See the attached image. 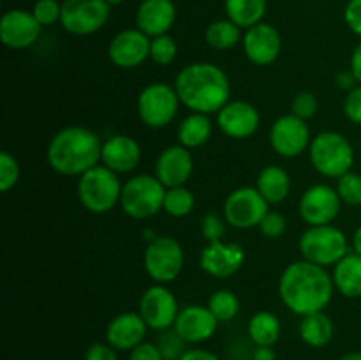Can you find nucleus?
<instances>
[{
	"mask_svg": "<svg viewBox=\"0 0 361 360\" xmlns=\"http://www.w3.org/2000/svg\"><path fill=\"white\" fill-rule=\"evenodd\" d=\"M183 249L173 236L159 235L147 246L143 263L147 274L157 284L173 282L183 270Z\"/></svg>",
	"mask_w": 361,
	"mask_h": 360,
	"instance_id": "obj_9",
	"label": "nucleus"
},
{
	"mask_svg": "<svg viewBox=\"0 0 361 360\" xmlns=\"http://www.w3.org/2000/svg\"><path fill=\"white\" fill-rule=\"evenodd\" d=\"M224 219L229 226L238 229H250L259 226L268 214V201L256 187H238L231 191L224 201Z\"/></svg>",
	"mask_w": 361,
	"mask_h": 360,
	"instance_id": "obj_11",
	"label": "nucleus"
},
{
	"mask_svg": "<svg viewBox=\"0 0 361 360\" xmlns=\"http://www.w3.org/2000/svg\"><path fill=\"white\" fill-rule=\"evenodd\" d=\"M176 20V7L173 0H143L136 11V28L157 37L171 30Z\"/></svg>",
	"mask_w": 361,
	"mask_h": 360,
	"instance_id": "obj_24",
	"label": "nucleus"
},
{
	"mask_svg": "<svg viewBox=\"0 0 361 360\" xmlns=\"http://www.w3.org/2000/svg\"><path fill=\"white\" fill-rule=\"evenodd\" d=\"M208 309L214 313L219 323L235 320L236 314L240 313V299L231 292V289H219L208 299Z\"/></svg>",
	"mask_w": 361,
	"mask_h": 360,
	"instance_id": "obj_33",
	"label": "nucleus"
},
{
	"mask_svg": "<svg viewBox=\"0 0 361 360\" xmlns=\"http://www.w3.org/2000/svg\"><path fill=\"white\" fill-rule=\"evenodd\" d=\"M344 113L349 122L361 126V85L348 92L344 99Z\"/></svg>",
	"mask_w": 361,
	"mask_h": 360,
	"instance_id": "obj_42",
	"label": "nucleus"
},
{
	"mask_svg": "<svg viewBox=\"0 0 361 360\" xmlns=\"http://www.w3.org/2000/svg\"><path fill=\"white\" fill-rule=\"evenodd\" d=\"M212 129L214 127H212L210 115H204V113H190V115H187L180 122L178 131H176L178 143L189 148V150L201 147V145H204L210 140Z\"/></svg>",
	"mask_w": 361,
	"mask_h": 360,
	"instance_id": "obj_27",
	"label": "nucleus"
},
{
	"mask_svg": "<svg viewBox=\"0 0 361 360\" xmlns=\"http://www.w3.org/2000/svg\"><path fill=\"white\" fill-rule=\"evenodd\" d=\"M204 39H207L208 46L219 52H226V49L235 48L242 37V28L231 20H217L210 23L204 30Z\"/></svg>",
	"mask_w": 361,
	"mask_h": 360,
	"instance_id": "obj_31",
	"label": "nucleus"
},
{
	"mask_svg": "<svg viewBox=\"0 0 361 360\" xmlns=\"http://www.w3.org/2000/svg\"><path fill=\"white\" fill-rule=\"evenodd\" d=\"M335 81H337V87L342 88V90H345V92L353 90V88H355L356 85H358V81H356L355 74L351 73V69H349V71H342V73H338L337 80H335Z\"/></svg>",
	"mask_w": 361,
	"mask_h": 360,
	"instance_id": "obj_47",
	"label": "nucleus"
},
{
	"mask_svg": "<svg viewBox=\"0 0 361 360\" xmlns=\"http://www.w3.org/2000/svg\"><path fill=\"white\" fill-rule=\"evenodd\" d=\"M344 20L348 27L361 37V0H349L344 9Z\"/></svg>",
	"mask_w": 361,
	"mask_h": 360,
	"instance_id": "obj_45",
	"label": "nucleus"
},
{
	"mask_svg": "<svg viewBox=\"0 0 361 360\" xmlns=\"http://www.w3.org/2000/svg\"><path fill=\"white\" fill-rule=\"evenodd\" d=\"M41 23L25 9H11L0 20V39L11 49H27L41 35Z\"/></svg>",
	"mask_w": 361,
	"mask_h": 360,
	"instance_id": "obj_18",
	"label": "nucleus"
},
{
	"mask_svg": "<svg viewBox=\"0 0 361 360\" xmlns=\"http://www.w3.org/2000/svg\"><path fill=\"white\" fill-rule=\"evenodd\" d=\"M256 189L259 191L261 196L268 201V205H277L288 198L291 191V179L289 173L282 166L270 164L261 169L257 176Z\"/></svg>",
	"mask_w": 361,
	"mask_h": 360,
	"instance_id": "obj_26",
	"label": "nucleus"
},
{
	"mask_svg": "<svg viewBox=\"0 0 361 360\" xmlns=\"http://www.w3.org/2000/svg\"><path fill=\"white\" fill-rule=\"evenodd\" d=\"M334 284L338 293L348 299H360L361 296V256L348 253L334 267Z\"/></svg>",
	"mask_w": 361,
	"mask_h": 360,
	"instance_id": "obj_25",
	"label": "nucleus"
},
{
	"mask_svg": "<svg viewBox=\"0 0 361 360\" xmlns=\"http://www.w3.org/2000/svg\"><path fill=\"white\" fill-rule=\"evenodd\" d=\"M224 9L228 20L247 30L263 21L268 9V0H224Z\"/></svg>",
	"mask_w": 361,
	"mask_h": 360,
	"instance_id": "obj_29",
	"label": "nucleus"
},
{
	"mask_svg": "<svg viewBox=\"0 0 361 360\" xmlns=\"http://www.w3.org/2000/svg\"><path fill=\"white\" fill-rule=\"evenodd\" d=\"M334 292V277L326 268L307 260L289 263L279 279L281 300L291 313L302 318L324 311Z\"/></svg>",
	"mask_w": 361,
	"mask_h": 360,
	"instance_id": "obj_1",
	"label": "nucleus"
},
{
	"mask_svg": "<svg viewBox=\"0 0 361 360\" xmlns=\"http://www.w3.org/2000/svg\"><path fill=\"white\" fill-rule=\"evenodd\" d=\"M180 360H221V356L212 353L210 349L189 348L182 356H180Z\"/></svg>",
	"mask_w": 361,
	"mask_h": 360,
	"instance_id": "obj_46",
	"label": "nucleus"
},
{
	"mask_svg": "<svg viewBox=\"0 0 361 360\" xmlns=\"http://www.w3.org/2000/svg\"><path fill=\"white\" fill-rule=\"evenodd\" d=\"M83 360H118V352L108 342H92Z\"/></svg>",
	"mask_w": 361,
	"mask_h": 360,
	"instance_id": "obj_43",
	"label": "nucleus"
},
{
	"mask_svg": "<svg viewBox=\"0 0 361 360\" xmlns=\"http://www.w3.org/2000/svg\"><path fill=\"white\" fill-rule=\"evenodd\" d=\"M46 157L53 172L66 176H81L101 162L102 141L88 127H63L49 140Z\"/></svg>",
	"mask_w": 361,
	"mask_h": 360,
	"instance_id": "obj_3",
	"label": "nucleus"
},
{
	"mask_svg": "<svg viewBox=\"0 0 361 360\" xmlns=\"http://www.w3.org/2000/svg\"><path fill=\"white\" fill-rule=\"evenodd\" d=\"M166 187L155 175H136L122 187L120 207L129 217L148 219L164 208Z\"/></svg>",
	"mask_w": 361,
	"mask_h": 360,
	"instance_id": "obj_7",
	"label": "nucleus"
},
{
	"mask_svg": "<svg viewBox=\"0 0 361 360\" xmlns=\"http://www.w3.org/2000/svg\"><path fill=\"white\" fill-rule=\"evenodd\" d=\"M150 42L152 37H148L140 28H127L111 39L108 56L120 69H134L150 59Z\"/></svg>",
	"mask_w": 361,
	"mask_h": 360,
	"instance_id": "obj_15",
	"label": "nucleus"
},
{
	"mask_svg": "<svg viewBox=\"0 0 361 360\" xmlns=\"http://www.w3.org/2000/svg\"><path fill=\"white\" fill-rule=\"evenodd\" d=\"M261 115L254 104L247 101H229L217 113V126L233 140H245L259 129Z\"/></svg>",
	"mask_w": 361,
	"mask_h": 360,
	"instance_id": "obj_19",
	"label": "nucleus"
},
{
	"mask_svg": "<svg viewBox=\"0 0 361 360\" xmlns=\"http://www.w3.org/2000/svg\"><path fill=\"white\" fill-rule=\"evenodd\" d=\"M106 2H108L109 6H118V4H122L123 0H106Z\"/></svg>",
	"mask_w": 361,
	"mask_h": 360,
	"instance_id": "obj_52",
	"label": "nucleus"
},
{
	"mask_svg": "<svg viewBox=\"0 0 361 360\" xmlns=\"http://www.w3.org/2000/svg\"><path fill=\"white\" fill-rule=\"evenodd\" d=\"M219 320L208 306H187L180 309L173 328L187 344H200L214 337Z\"/></svg>",
	"mask_w": 361,
	"mask_h": 360,
	"instance_id": "obj_20",
	"label": "nucleus"
},
{
	"mask_svg": "<svg viewBox=\"0 0 361 360\" xmlns=\"http://www.w3.org/2000/svg\"><path fill=\"white\" fill-rule=\"evenodd\" d=\"M155 344L161 349L164 360H180V356L187 352V342L176 334L175 328H168V330L161 332V335H159Z\"/></svg>",
	"mask_w": 361,
	"mask_h": 360,
	"instance_id": "obj_36",
	"label": "nucleus"
},
{
	"mask_svg": "<svg viewBox=\"0 0 361 360\" xmlns=\"http://www.w3.org/2000/svg\"><path fill=\"white\" fill-rule=\"evenodd\" d=\"M337 193L341 196L342 203L351 205V207H358L361 205V175L360 173L348 172L337 179Z\"/></svg>",
	"mask_w": 361,
	"mask_h": 360,
	"instance_id": "obj_35",
	"label": "nucleus"
},
{
	"mask_svg": "<svg viewBox=\"0 0 361 360\" xmlns=\"http://www.w3.org/2000/svg\"><path fill=\"white\" fill-rule=\"evenodd\" d=\"M342 200L337 189L328 184L309 187L300 198V215L309 226L331 224L341 214Z\"/></svg>",
	"mask_w": 361,
	"mask_h": 360,
	"instance_id": "obj_14",
	"label": "nucleus"
},
{
	"mask_svg": "<svg viewBox=\"0 0 361 360\" xmlns=\"http://www.w3.org/2000/svg\"><path fill=\"white\" fill-rule=\"evenodd\" d=\"M175 87L168 83H150L137 95V115L145 126L162 129L175 120L180 108Z\"/></svg>",
	"mask_w": 361,
	"mask_h": 360,
	"instance_id": "obj_8",
	"label": "nucleus"
},
{
	"mask_svg": "<svg viewBox=\"0 0 361 360\" xmlns=\"http://www.w3.org/2000/svg\"><path fill=\"white\" fill-rule=\"evenodd\" d=\"M109 13L106 0H63L60 25L73 35H92L108 23Z\"/></svg>",
	"mask_w": 361,
	"mask_h": 360,
	"instance_id": "obj_10",
	"label": "nucleus"
},
{
	"mask_svg": "<svg viewBox=\"0 0 361 360\" xmlns=\"http://www.w3.org/2000/svg\"><path fill=\"white\" fill-rule=\"evenodd\" d=\"M101 162L115 173L134 172L141 162L140 143L127 134H115L102 143Z\"/></svg>",
	"mask_w": 361,
	"mask_h": 360,
	"instance_id": "obj_23",
	"label": "nucleus"
},
{
	"mask_svg": "<svg viewBox=\"0 0 361 360\" xmlns=\"http://www.w3.org/2000/svg\"><path fill=\"white\" fill-rule=\"evenodd\" d=\"M194 205H196V196H194L192 191L187 189L185 186L169 187V189H166L162 210L171 217H185L194 210Z\"/></svg>",
	"mask_w": 361,
	"mask_h": 360,
	"instance_id": "obj_32",
	"label": "nucleus"
},
{
	"mask_svg": "<svg viewBox=\"0 0 361 360\" xmlns=\"http://www.w3.org/2000/svg\"><path fill=\"white\" fill-rule=\"evenodd\" d=\"M180 102L192 113H219L229 102L231 85L224 71L212 62H194L183 67L175 80Z\"/></svg>",
	"mask_w": 361,
	"mask_h": 360,
	"instance_id": "obj_2",
	"label": "nucleus"
},
{
	"mask_svg": "<svg viewBox=\"0 0 361 360\" xmlns=\"http://www.w3.org/2000/svg\"><path fill=\"white\" fill-rule=\"evenodd\" d=\"M247 59L256 66H270L282 52V35L274 25L261 23L247 28L242 39Z\"/></svg>",
	"mask_w": 361,
	"mask_h": 360,
	"instance_id": "obj_16",
	"label": "nucleus"
},
{
	"mask_svg": "<svg viewBox=\"0 0 361 360\" xmlns=\"http://www.w3.org/2000/svg\"><path fill=\"white\" fill-rule=\"evenodd\" d=\"M245 261V251L240 244L235 242H208L201 251V268L208 275L217 279H226L235 275Z\"/></svg>",
	"mask_w": 361,
	"mask_h": 360,
	"instance_id": "obj_17",
	"label": "nucleus"
},
{
	"mask_svg": "<svg viewBox=\"0 0 361 360\" xmlns=\"http://www.w3.org/2000/svg\"><path fill=\"white\" fill-rule=\"evenodd\" d=\"M137 313L141 314L148 328L164 332L168 328H173L176 318H178V300L173 295L171 289L166 288V284L155 282L141 295Z\"/></svg>",
	"mask_w": 361,
	"mask_h": 360,
	"instance_id": "obj_12",
	"label": "nucleus"
},
{
	"mask_svg": "<svg viewBox=\"0 0 361 360\" xmlns=\"http://www.w3.org/2000/svg\"><path fill=\"white\" fill-rule=\"evenodd\" d=\"M224 232H226V219H222L221 215L210 212V214H207L203 219H201V233H203V236L208 240V242H217V240H222Z\"/></svg>",
	"mask_w": 361,
	"mask_h": 360,
	"instance_id": "obj_41",
	"label": "nucleus"
},
{
	"mask_svg": "<svg viewBox=\"0 0 361 360\" xmlns=\"http://www.w3.org/2000/svg\"><path fill=\"white\" fill-rule=\"evenodd\" d=\"M353 249H355L356 254H360L361 256V226L356 229L355 235H353Z\"/></svg>",
	"mask_w": 361,
	"mask_h": 360,
	"instance_id": "obj_50",
	"label": "nucleus"
},
{
	"mask_svg": "<svg viewBox=\"0 0 361 360\" xmlns=\"http://www.w3.org/2000/svg\"><path fill=\"white\" fill-rule=\"evenodd\" d=\"M176 55H178V46H176V41L171 35L164 34L152 37L150 59L157 66H169V64L175 62Z\"/></svg>",
	"mask_w": 361,
	"mask_h": 360,
	"instance_id": "obj_34",
	"label": "nucleus"
},
{
	"mask_svg": "<svg viewBox=\"0 0 361 360\" xmlns=\"http://www.w3.org/2000/svg\"><path fill=\"white\" fill-rule=\"evenodd\" d=\"M122 187L118 173L108 166L97 164L78 180V200L92 214H108L120 203Z\"/></svg>",
	"mask_w": 361,
	"mask_h": 360,
	"instance_id": "obj_5",
	"label": "nucleus"
},
{
	"mask_svg": "<svg viewBox=\"0 0 361 360\" xmlns=\"http://www.w3.org/2000/svg\"><path fill=\"white\" fill-rule=\"evenodd\" d=\"M32 14L41 27H51L62 16V2L59 0H37L32 7Z\"/></svg>",
	"mask_w": 361,
	"mask_h": 360,
	"instance_id": "obj_38",
	"label": "nucleus"
},
{
	"mask_svg": "<svg viewBox=\"0 0 361 360\" xmlns=\"http://www.w3.org/2000/svg\"><path fill=\"white\" fill-rule=\"evenodd\" d=\"M310 143V129L307 120L293 115H282L271 124L270 129V145L279 155L286 159H293L302 155L309 150Z\"/></svg>",
	"mask_w": 361,
	"mask_h": 360,
	"instance_id": "obj_13",
	"label": "nucleus"
},
{
	"mask_svg": "<svg viewBox=\"0 0 361 360\" xmlns=\"http://www.w3.org/2000/svg\"><path fill=\"white\" fill-rule=\"evenodd\" d=\"M129 360H164V356L155 342L145 341L129 352Z\"/></svg>",
	"mask_w": 361,
	"mask_h": 360,
	"instance_id": "obj_44",
	"label": "nucleus"
},
{
	"mask_svg": "<svg viewBox=\"0 0 361 360\" xmlns=\"http://www.w3.org/2000/svg\"><path fill=\"white\" fill-rule=\"evenodd\" d=\"M259 232L263 233L267 239H279L286 233V228H288V222H286V217L281 214V212L268 210V214L264 215L263 221L259 222Z\"/></svg>",
	"mask_w": 361,
	"mask_h": 360,
	"instance_id": "obj_40",
	"label": "nucleus"
},
{
	"mask_svg": "<svg viewBox=\"0 0 361 360\" xmlns=\"http://www.w3.org/2000/svg\"><path fill=\"white\" fill-rule=\"evenodd\" d=\"M310 162L317 173L328 179H341L355 164V148L344 134L323 131L312 138L309 147Z\"/></svg>",
	"mask_w": 361,
	"mask_h": 360,
	"instance_id": "obj_4",
	"label": "nucleus"
},
{
	"mask_svg": "<svg viewBox=\"0 0 361 360\" xmlns=\"http://www.w3.org/2000/svg\"><path fill=\"white\" fill-rule=\"evenodd\" d=\"M194 172V159L189 148L183 145H171L164 148L155 162V176L166 189L185 186Z\"/></svg>",
	"mask_w": 361,
	"mask_h": 360,
	"instance_id": "obj_21",
	"label": "nucleus"
},
{
	"mask_svg": "<svg viewBox=\"0 0 361 360\" xmlns=\"http://www.w3.org/2000/svg\"><path fill=\"white\" fill-rule=\"evenodd\" d=\"M351 73L355 74L358 85H361V42L356 46L351 55Z\"/></svg>",
	"mask_w": 361,
	"mask_h": 360,
	"instance_id": "obj_49",
	"label": "nucleus"
},
{
	"mask_svg": "<svg viewBox=\"0 0 361 360\" xmlns=\"http://www.w3.org/2000/svg\"><path fill=\"white\" fill-rule=\"evenodd\" d=\"M338 360H361V352H351L342 355Z\"/></svg>",
	"mask_w": 361,
	"mask_h": 360,
	"instance_id": "obj_51",
	"label": "nucleus"
},
{
	"mask_svg": "<svg viewBox=\"0 0 361 360\" xmlns=\"http://www.w3.org/2000/svg\"><path fill=\"white\" fill-rule=\"evenodd\" d=\"M300 337L310 348H324L334 337V321L324 311L303 316L300 323Z\"/></svg>",
	"mask_w": 361,
	"mask_h": 360,
	"instance_id": "obj_28",
	"label": "nucleus"
},
{
	"mask_svg": "<svg viewBox=\"0 0 361 360\" xmlns=\"http://www.w3.org/2000/svg\"><path fill=\"white\" fill-rule=\"evenodd\" d=\"M252 360H277L274 346H256L252 352Z\"/></svg>",
	"mask_w": 361,
	"mask_h": 360,
	"instance_id": "obj_48",
	"label": "nucleus"
},
{
	"mask_svg": "<svg viewBox=\"0 0 361 360\" xmlns=\"http://www.w3.org/2000/svg\"><path fill=\"white\" fill-rule=\"evenodd\" d=\"M300 253L310 263L335 267L349 253L348 236L334 224L309 226L300 239Z\"/></svg>",
	"mask_w": 361,
	"mask_h": 360,
	"instance_id": "obj_6",
	"label": "nucleus"
},
{
	"mask_svg": "<svg viewBox=\"0 0 361 360\" xmlns=\"http://www.w3.org/2000/svg\"><path fill=\"white\" fill-rule=\"evenodd\" d=\"M282 332L281 320L270 311H259L247 325V334L256 346H274Z\"/></svg>",
	"mask_w": 361,
	"mask_h": 360,
	"instance_id": "obj_30",
	"label": "nucleus"
},
{
	"mask_svg": "<svg viewBox=\"0 0 361 360\" xmlns=\"http://www.w3.org/2000/svg\"><path fill=\"white\" fill-rule=\"evenodd\" d=\"M317 108H319V104H317V99L312 92H300V94L295 95L291 102L293 115L300 116L303 120L312 119L317 113Z\"/></svg>",
	"mask_w": 361,
	"mask_h": 360,
	"instance_id": "obj_39",
	"label": "nucleus"
},
{
	"mask_svg": "<svg viewBox=\"0 0 361 360\" xmlns=\"http://www.w3.org/2000/svg\"><path fill=\"white\" fill-rule=\"evenodd\" d=\"M148 325L140 313H122L113 318L106 327V342L116 352H133L136 346L145 342Z\"/></svg>",
	"mask_w": 361,
	"mask_h": 360,
	"instance_id": "obj_22",
	"label": "nucleus"
},
{
	"mask_svg": "<svg viewBox=\"0 0 361 360\" xmlns=\"http://www.w3.org/2000/svg\"><path fill=\"white\" fill-rule=\"evenodd\" d=\"M20 164H18L16 157L4 150L0 154V191L9 193L20 180Z\"/></svg>",
	"mask_w": 361,
	"mask_h": 360,
	"instance_id": "obj_37",
	"label": "nucleus"
}]
</instances>
